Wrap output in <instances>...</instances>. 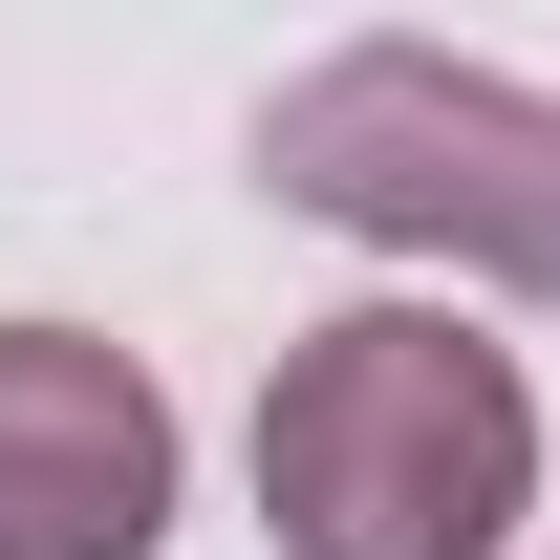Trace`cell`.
<instances>
[{
    "label": "cell",
    "instance_id": "cell-2",
    "mask_svg": "<svg viewBox=\"0 0 560 560\" xmlns=\"http://www.w3.org/2000/svg\"><path fill=\"white\" fill-rule=\"evenodd\" d=\"M259 195L388 259H453L495 302H560V86L453 66V44H324L259 108Z\"/></svg>",
    "mask_w": 560,
    "mask_h": 560
},
{
    "label": "cell",
    "instance_id": "cell-1",
    "mask_svg": "<svg viewBox=\"0 0 560 560\" xmlns=\"http://www.w3.org/2000/svg\"><path fill=\"white\" fill-rule=\"evenodd\" d=\"M539 495V388L453 302H346L259 366V517L280 560H495Z\"/></svg>",
    "mask_w": 560,
    "mask_h": 560
},
{
    "label": "cell",
    "instance_id": "cell-3",
    "mask_svg": "<svg viewBox=\"0 0 560 560\" xmlns=\"http://www.w3.org/2000/svg\"><path fill=\"white\" fill-rule=\"evenodd\" d=\"M173 539V388L108 324H0V560H151Z\"/></svg>",
    "mask_w": 560,
    "mask_h": 560
}]
</instances>
